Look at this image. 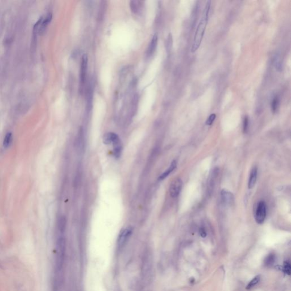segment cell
Returning a JSON list of instances; mask_svg holds the SVG:
<instances>
[{"mask_svg":"<svg viewBox=\"0 0 291 291\" xmlns=\"http://www.w3.org/2000/svg\"><path fill=\"white\" fill-rule=\"evenodd\" d=\"M257 174H258V169L256 167H254L251 170L250 176L249 177L248 187L249 189H252L254 187L257 179Z\"/></svg>","mask_w":291,"mask_h":291,"instance_id":"9c48e42d","label":"cell"},{"mask_svg":"<svg viewBox=\"0 0 291 291\" xmlns=\"http://www.w3.org/2000/svg\"><path fill=\"white\" fill-rule=\"evenodd\" d=\"M165 47H166V50H167V53H169L171 51L172 47V37L171 34H169L168 38L167 39Z\"/></svg>","mask_w":291,"mask_h":291,"instance_id":"d6986e66","label":"cell"},{"mask_svg":"<svg viewBox=\"0 0 291 291\" xmlns=\"http://www.w3.org/2000/svg\"><path fill=\"white\" fill-rule=\"evenodd\" d=\"M132 233V229L130 227L122 229L119 235L118 239V244L119 246H122L127 241L128 238Z\"/></svg>","mask_w":291,"mask_h":291,"instance_id":"277c9868","label":"cell"},{"mask_svg":"<svg viewBox=\"0 0 291 291\" xmlns=\"http://www.w3.org/2000/svg\"><path fill=\"white\" fill-rule=\"evenodd\" d=\"M51 19H52V14H51V13H49L47 16H46L45 19L44 20H43L42 22L41 23L39 30V34L41 35H42L43 34L44 32L48 23L51 21Z\"/></svg>","mask_w":291,"mask_h":291,"instance_id":"30bf717a","label":"cell"},{"mask_svg":"<svg viewBox=\"0 0 291 291\" xmlns=\"http://www.w3.org/2000/svg\"><path fill=\"white\" fill-rule=\"evenodd\" d=\"M141 1H132L130 2V9L133 13H138L139 11L141 9Z\"/></svg>","mask_w":291,"mask_h":291,"instance_id":"4fadbf2b","label":"cell"},{"mask_svg":"<svg viewBox=\"0 0 291 291\" xmlns=\"http://www.w3.org/2000/svg\"><path fill=\"white\" fill-rule=\"evenodd\" d=\"M12 141V134L11 132H8L6 134L5 137L4 138L3 145L5 148H8L11 142Z\"/></svg>","mask_w":291,"mask_h":291,"instance_id":"e0dca14e","label":"cell"},{"mask_svg":"<svg viewBox=\"0 0 291 291\" xmlns=\"http://www.w3.org/2000/svg\"><path fill=\"white\" fill-rule=\"evenodd\" d=\"M216 115L215 114H212L210 116L208 117V120H207V122H206V124L207 125H212V123L214 122V121L216 119Z\"/></svg>","mask_w":291,"mask_h":291,"instance_id":"7402d4cb","label":"cell"},{"mask_svg":"<svg viewBox=\"0 0 291 291\" xmlns=\"http://www.w3.org/2000/svg\"><path fill=\"white\" fill-rule=\"evenodd\" d=\"M249 125V117L247 116L244 117V126H243V129H244V133L247 132L248 130Z\"/></svg>","mask_w":291,"mask_h":291,"instance_id":"44dd1931","label":"cell"},{"mask_svg":"<svg viewBox=\"0 0 291 291\" xmlns=\"http://www.w3.org/2000/svg\"><path fill=\"white\" fill-rule=\"evenodd\" d=\"M275 261V255L274 254H270L265 259V265L267 266H271L274 265Z\"/></svg>","mask_w":291,"mask_h":291,"instance_id":"2e32d148","label":"cell"},{"mask_svg":"<svg viewBox=\"0 0 291 291\" xmlns=\"http://www.w3.org/2000/svg\"><path fill=\"white\" fill-rule=\"evenodd\" d=\"M183 182L180 178H176L172 181L169 186V194L172 198L179 196L182 188Z\"/></svg>","mask_w":291,"mask_h":291,"instance_id":"3957f363","label":"cell"},{"mask_svg":"<svg viewBox=\"0 0 291 291\" xmlns=\"http://www.w3.org/2000/svg\"><path fill=\"white\" fill-rule=\"evenodd\" d=\"M291 267L290 263L286 262L284 265V271L286 274L289 275L291 274Z\"/></svg>","mask_w":291,"mask_h":291,"instance_id":"ffe728a7","label":"cell"},{"mask_svg":"<svg viewBox=\"0 0 291 291\" xmlns=\"http://www.w3.org/2000/svg\"><path fill=\"white\" fill-rule=\"evenodd\" d=\"M266 217V205L265 202L260 201L257 205L255 218V221L258 224H262L265 222Z\"/></svg>","mask_w":291,"mask_h":291,"instance_id":"7a4b0ae2","label":"cell"},{"mask_svg":"<svg viewBox=\"0 0 291 291\" xmlns=\"http://www.w3.org/2000/svg\"><path fill=\"white\" fill-rule=\"evenodd\" d=\"M118 137H119L118 135L114 132H108L104 136V138H103L104 143L106 144H111L113 143V142Z\"/></svg>","mask_w":291,"mask_h":291,"instance_id":"8fae6325","label":"cell"},{"mask_svg":"<svg viewBox=\"0 0 291 291\" xmlns=\"http://www.w3.org/2000/svg\"><path fill=\"white\" fill-rule=\"evenodd\" d=\"M260 280V276H255L249 282L248 285L246 286V289H250L253 288L254 286H256L259 282Z\"/></svg>","mask_w":291,"mask_h":291,"instance_id":"ac0fdd59","label":"cell"},{"mask_svg":"<svg viewBox=\"0 0 291 291\" xmlns=\"http://www.w3.org/2000/svg\"><path fill=\"white\" fill-rule=\"evenodd\" d=\"M113 154L114 156L116 158H118L120 157L122 151V144L121 141L120 140V138H117L116 140H114L113 142Z\"/></svg>","mask_w":291,"mask_h":291,"instance_id":"52a82bcc","label":"cell"},{"mask_svg":"<svg viewBox=\"0 0 291 291\" xmlns=\"http://www.w3.org/2000/svg\"><path fill=\"white\" fill-rule=\"evenodd\" d=\"M279 105V99L277 96H276L271 102V111L273 113H275L277 110L278 106Z\"/></svg>","mask_w":291,"mask_h":291,"instance_id":"9a60e30c","label":"cell"},{"mask_svg":"<svg viewBox=\"0 0 291 291\" xmlns=\"http://www.w3.org/2000/svg\"><path fill=\"white\" fill-rule=\"evenodd\" d=\"M158 41V35L156 34H155L153 35V37L151 41V42L148 46V47L147 48V53H146L147 56H151L155 53L156 47H157Z\"/></svg>","mask_w":291,"mask_h":291,"instance_id":"ba28073f","label":"cell"},{"mask_svg":"<svg viewBox=\"0 0 291 291\" xmlns=\"http://www.w3.org/2000/svg\"><path fill=\"white\" fill-rule=\"evenodd\" d=\"M199 233H200V235L201 236V237L202 238H205L207 237V232L205 229V228H201L199 230Z\"/></svg>","mask_w":291,"mask_h":291,"instance_id":"603a6c76","label":"cell"},{"mask_svg":"<svg viewBox=\"0 0 291 291\" xmlns=\"http://www.w3.org/2000/svg\"><path fill=\"white\" fill-rule=\"evenodd\" d=\"M88 56L86 54H84L81 58V69H80V79L82 83H84L86 75L87 67H88Z\"/></svg>","mask_w":291,"mask_h":291,"instance_id":"5b68a950","label":"cell"},{"mask_svg":"<svg viewBox=\"0 0 291 291\" xmlns=\"http://www.w3.org/2000/svg\"><path fill=\"white\" fill-rule=\"evenodd\" d=\"M274 63L276 69L278 71H281L282 69V62L280 55L279 53H276L274 59Z\"/></svg>","mask_w":291,"mask_h":291,"instance_id":"5bb4252c","label":"cell"},{"mask_svg":"<svg viewBox=\"0 0 291 291\" xmlns=\"http://www.w3.org/2000/svg\"><path fill=\"white\" fill-rule=\"evenodd\" d=\"M221 201L226 206L231 205L234 202V196L232 193L226 189H222L221 192Z\"/></svg>","mask_w":291,"mask_h":291,"instance_id":"8992f818","label":"cell"},{"mask_svg":"<svg viewBox=\"0 0 291 291\" xmlns=\"http://www.w3.org/2000/svg\"><path fill=\"white\" fill-rule=\"evenodd\" d=\"M176 165H177V163L176 160H173L171 165H169V168L167 170H165V171H164V172L159 176V180H164L165 178H166L176 168Z\"/></svg>","mask_w":291,"mask_h":291,"instance_id":"7c38bea8","label":"cell"},{"mask_svg":"<svg viewBox=\"0 0 291 291\" xmlns=\"http://www.w3.org/2000/svg\"><path fill=\"white\" fill-rule=\"evenodd\" d=\"M211 1H208L207 2L206 6L202 12V15L201 17V20L197 27L196 32L193 38V42L191 47V52L192 53H195L196 51L201 44V42L203 39V37L206 29L207 23H208L209 12L211 8Z\"/></svg>","mask_w":291,"mask_h":291,"instance_id":"6da1fadb","label":"cell"}]
</instances>
